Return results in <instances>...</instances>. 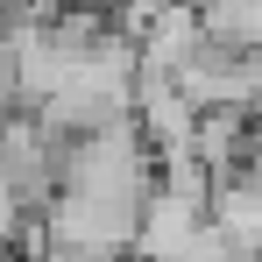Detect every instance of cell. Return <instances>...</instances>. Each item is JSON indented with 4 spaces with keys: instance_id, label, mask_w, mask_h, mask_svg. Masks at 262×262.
Returning a JSON list of instances; mask_svg holds the SVG:
<instances>
[{
    "instance_id": "obj_1",
    "label": "cell",
    "mask_w": 262,
    "mask_h": 262,
    "mask_svg": "<svg viewBox=\"0 0 262 262\" xmlns=\"http://www.w3.org/2000/svg\"><path fill=\"white\" fill-rule=\"evenodd\" d=\"M191 14H199V36L206 43L262 57V0H191Z\"/></svg>"
},
{
    "instance_id": "obj_2",
    "label": "cell",
    "mask_w": 262,
    "mask_h": 262,
    "mask_svg": "<svg viewBox=\"0 0 262 262\" xmlns=\"http://www.w3.org/2000/svg\"><path fill=\"white\" fill-rule=\"evenodd\" d=\"M241 184L262 199V121H255V142H248V163H241Z\"/></svg>"
}]
</instances>
